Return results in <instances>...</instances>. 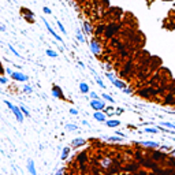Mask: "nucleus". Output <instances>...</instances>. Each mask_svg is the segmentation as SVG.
<instances>
[{
    "label": "nucleus",
    "instance_id": "nucleus-1",
    "mask_svg": "<svg viewBox=\"0 0 175 175\" xmlns=\"http://www.w3.org/2000/svg\"><path fill=\"white\" fill-rule=\"evenodd\" d=\"M4 104H6L10 110H11V112L14 114V116L17 118V120H18L19 123H22L23 120H25V116H23V114L21 112V108H19L18 106H15V104H13L11 101H8V100H4Z\"/></svg>",
    "mask_w": 175,
    "mask_h": 175
},
{
    "label": "nucleus",
    "instance_id": "nucleus-2",
    "mask_svg": "<svg viewBox=\"0 0 175 175\" xmlns=\"http://www.w3.org/2000/svg\"><path fill=\"white\" fill-rule=\"evenodd\" d=\"M104 74H106V77L108 78V79H110V82H111V83H112L115 88H118V89H120V90H122L123 88H126V83H125V82L120 81L119 78H116V77H115L112 73H110V71H106Z\"/></svg>",
    "mask_w": 175,
    "mask_h": 175
},
{
    "label": "nucleus",
    "instance_id": "nucleus-3",
    "mask_svg": "<svg viewBox=\"0 0 175 175\" xmlns=\"http://www.w3.org/2000/svg\"><path fill=\"white\" fill-rule=\"evenodd\" d=\"M167 157H168V153L163 152V150H152L150 152V159L155 160L156 163H164Z\"/></svg>",
    "mask_w": 175,
    "mask_h": 175
},
{
    "label": "nucleus",
    "instance_id": "nucleus-4",
    "mask_svg": "<svg viewBox=\"0 0 175 175\" xmlns=\"http://www.w3.org/2000/svg\"><path fill=\"white\" fill-rule=\"evenodd\" d=\"M112 164H114V159L104 156V157H103V159L100 160V162H99V167H100V168L103 170V171L108 172L112 168Z\"/></svg>",
    "mask_w": 175,
    "mask_h": 175
},
{
    "label": "nucleus",
    "instance_id": "nucleus-5",
    "mask_svg": "<svg viewBox=\"0 0 175 175\" xmlns=\"http://www.w3.org/2000/svg\"><path fill=\"white\" fill-rule=\"evenodd\" d=\"M88 160H89V156H88V152H86V150L78 152V153H77V156H75V162H77V164H79V166H81V168L86 166Z\"/></svg>",
    "mask_w": 175,
    "mask_h": 175
},
{
    "label": "nucleus",
    "instance_id": "nucleus-6",
    "mask_svg": "<svg viewBox=\"0 0 175 175\" xmlns=\"http://www.w3.org/2000/svg\"><path fill=\"white\" fill-rule=\"evenodd\" d=\"M136 145H141V146H145V148H149V149H157L160 148V142H156V141H152V140H148V141H133Z\"/></svg>",
    "mask_w": 175,
    "mask_h": 175
},
{
    "label": "nucleus",
    "instance_id": "nucleus-7",
    "mask_svg": "<svg viewBox=\"0 0 175 175\" xmlns=\"http://www.w3.org/2000/svg\"><path fill=\"white\" fill-rule=\"evenodd\" d=\"M89 49H90V52L93 53L94 56L99 57L101 55V45L99 44L97 40H92V41L89 43Z\"/></svg>",
    "mask_w": 175,
    "mask_h": 175
},
{
    "label": "nucleus",
    "instance_id": "nucleus-8",
    "mask_svg": "<svg viewBox=\"0 0 175 175\" xmlns=\"http://www.w3.org/2000/svg\"><path fill=\"white\" fill-rule=\"evenodd\" d=\"M11 77V79H14V81L17 82H29V77L26 74H23V73H21V71H13V74L10 75Z\"/></svg>",
    "mask_w": 175,
    "mask_h": 175
},
{
    "label": "nucleus",
    "instance_id": "nucleus-9",
    "mask_svg": "<svg viewBox=\"0 0 175 175\" xmlns=\"http://www.w3.org/2000/svg\"><path fill=\"white\" fill-rule=\"evenodd\" d=\"M89 106H90V108L94 110V111H104V108H106V101H103L101 99L100 100H90L89 101Z\"/></svg>",
    "mask_w": 175,
    "mask_h": 175
},
{
    "label": "nucleus",
    "instance_id": "nucleus-10",
    "mask_svg": "<svg viewBox=\"0 0 175 175\" xmlns=\"http://www.w3.org/2000/svg\"><path fill=\"white\" fill-rule=\"evenodd\" d=\"M43 22H44V25H45V27L48 29V31H49V34H51V36H52V37L55 38L56 41H59V43H60V44L63 45V44H64V41H63V38L60 37V36H59V34H57V33H56L55 30H53L52 27H51V26H49V22H47V21H45L44 18H43Z\"/></svg>",
    "mask_w": 175,
    "mask_h": 175
},
{
    "label": "nucleus",
    "instance_id": "nucleus-11",
    "mask_svg": "<svg viewBox=\"0 0 175 175\" xmlns=\"http://www.w3.org/2000/svg\"><path fill=\"white\" fill-rule=\"evenodd\" d=\"M52 96L55 99H59V100H66V96L63 93L62 88L57 86V85H52Z\"/></svg>",
    "mask_w": 175,
    "mask_h": 175
},
{
    "label": "nucleus",
    "instance_id": "nucleus-12",
    "mask_svg": "<svg viewBox=\"0 0 175 175\" xmlns=\"http://www.w3.org/2000/svg\"><path fill=\"white\" fill-rule=\"evenodd\" d=\"M83 145H86V140L82 137H77L71 140V148L73 149H77V148H82Z\"/></svg>",
    "mask_w": 175,
    "mask_h": 175
},
{
    "label": "nucleus",
    "instance_id": "nucleus-13",
    "mask_svg": "<svg viewBox=\"0 0 175 175\" xmlns=\"http://www.w3.org/2000/svg\"><path fill=\"white\" fill-rule=\"evenodd\" d=\"M118 29H119V25H116V23H111L110 26H107L106 27V37L107 38L112 37L114 34L118 31Z\"/></svg>",
    "mask_w": 175,
    "mask_h": 175
},
{
    "label": "nucleus",
    "instance_id": "nucleus-14",
    "mask_svg": "<svg viewBox=\"0 0 175 175\" xmlns=\"http://www.w3.org/2000/svg\"><path fill=\"white\" fill-rule=\"evenodd\" d=\"M93 118L96 122H99V123H104L107 119H108V116H107L106 112H103V111H94L93 112Z\"/></svg>",
    "mask_w": 175,
    "mask_h": 175
},
{
    "label": "nucleus",
    "instance_id": "nucleus-15",
    "mask_svg": "<svg viewBox=\"0 0 175 175\" xmlns=\"http://www.w3.org/2000/svg\"><path fill=\"white\" fill-rule=\"evenodd\" d=\"M26 168H27V171H29L30 175H37V168H36V164L33 162V159H27V162H26Z\"/></svg>",
    "mask_w": 175,
    "mask_h": 175
},
{
    "label": "nucleus",
    "instance_id": "nucleus-16",
    "mask_svg": "<svg viewBox=\"0 0 175 175\" xmlns=\"http://www.w3.org/2000/svg\"><path fill=\"white\" fill-rule=\"evenodd\" d=\"M104 123H106L107 127L115 129V127H119V126H120V120H118V119H107Z\"/></svg>",
    "mask_w": 175,
    "mask_h": 175
},
{
    "label": "nucleus",
    "instance_id": "nucleus-17",
    "mask_svg": "<svg viewBox=\"0 0 175 175\" xmlns=\"http://www.w3.org/2000/svg\"><path fill=\"white\" fill-rule=\"evenodd\" d=\"M22 13H23V17H25V19L27 21V22H30V23L34 22V19H33L34 18V14L31 13L29 8H27V10H26V8H22Z\"/></svg>",
    "mask_w": 175,
    "mask_h": 175
},
{
    "label": "nucleus",
    "instance_id": "nucleus-18",
    "mask_svg": "<svg viewBox=\"0 0 175 175\" xmlns=\"http://www.w3.org/2000/svg\"><path fill=\"white\" fill-rule=\"evenodd\" d=\"M89 70H90V71H92V74L94 75V81L97 82V85H99V86H100L101 89H106L107 86H106V83L103 82V79H101V77H99V75H97V73H96V71H94V70L92 69V67H90Z\"/></svg>",
    "mask_w": 175,
    "mask_h": 175
},
{
    "label": "nucleus",
    "instance_id": "nucleus-19",
    "mask_svg": "<svg viewBox=\"0 0 175 175\" xmlns=\"http://www.w3.org/2000/svg\"><path fill=\"white\" fill-rule=\"evenodd\" d=\"M82 30H83V33L86 34V36H90L92 33H93V27H92V25L89 23V22H82Z\"/></svg>",
    "mask_w": 175,
    "mask_h": 175
},
{
    "label": "nucleus",
    "instance_id": "nucleus-20",
    "mask_svg": "<svg viewBox=\"0 0 175 175\" xmlns=\"http://www.w3.org/2000/svg\"><path fill=\"white\" fill-rule=\"evenodd\" d=\"M138 133H140V134H141V133H148V134H157V133H160V131H159V127H149V126H146L144 130H140Z\"/></svg>",
    "mask_w": 175,
    "mask_h": 175
},
{
    "label": "nucleus",
    "instance_id": "nucleus-21",
    "mask_svg": "<svg viewBox=\"0 0 175 175\" xmlns=\"http://www.w3.org/2000/svg\"><path fill=\"white\" fill-rule=\"evenodd\" d=\"M70 152H71V148H70V146H64V148L62 149V155H60V159H62L63 162L69 159Z\"/></svg>",
    "mask_w": 175,
    "mask_h": 175
},
{
    "label": "nucleus",
    "instance_id": "nucleus-22",
    "mask_svg": "<svg viewBox=\"0 0 175 175\" xmlns=\"http://www.w3.org/2000/svg\"><path fill=\"white\" fill-rule=\"evenodd\" d=\"M138 168H140V164L138 163H129L125 167L126 171H136V172L138 171Z\"/></svg>",
    "mask_w": 175,
    "mask_h": 175
},
{
    "label": "nucleus",
    "instance_id": "nucleus-23",
    "mask_svg": "<svg viewBox=\"0 0 175 175\" xmlns=\"http://www.w3.org/2000/svg\"><path fill=\"white\" fill-rule=\"evenodd\" d=\"M103 140H106V141H111V142H122L125 138L118 137V136H110V137H103Z\"/></svg>",
    "mask_w": 175,
    "mask_h": 175
},
{
    "label": "nucleus",
    "instance_id": "nucleus-24",
    "mask_svg": "<svg viewBox=\"0 0 175 175\" xmlns=\"http://www.w3.org/2000/svg\"><path fill=\"white\" fill-rule=\"evenodd\" d=\"M79 90H81L82 94H88L90 92V88H89V85H88L86 82H81L79 83Z\"/></svg>",
    "mask_w": 175,
    "mask_h": 175
},
{
    "label": "nucleus",
    "instance_id": "nucleus-25",
    "mask_svg": "<svg viewBox=\"0 0 175 175\" xmlns=\"http://www.w3.org/2000/svg\"><path fill=\"white\" fill-rule=\"evenodd\" d=\"M75 37H77V41L79 44H85V36L82 34L81 29H77V31H75Z\"/></svg>",
    "mask_w": 175,
    "mask_h": 175
},
{
    "label": "nucleus",
    "instance_id": "nucleus-26",
    "mask_svg": "<svg viewBox=\"0 0 175 175\" xmlns=\"http://www.w3.org/2000/svg\"><path fill=\"white\" fill-rule=\"evenodd\" d=\"M159 126L166 127V129H168V130H175V123H171V122H160Z\"/></svg>",
    "mask_w": 175,
    "mask_h": 175
},
{
    "label": "nucleus",
    "instance_id": "nucleus-27",
    "mask_svg": "<svg viewBox=\"0 0 175 175\" xmlns=\"http://www.w3.org/2000/svg\"><path fill=\"white\" fill-rule=\"evenodd\" d=\"M163 164H166L167 167H175V157H172V156H170L168 155V157L166 159V162L163 163Z\"/></svg>",
    "mask_w": 175,
    "mask_h": 175
},
{
    "label": "nucleus",
    "instance_id": "nucleus-28",
    "mask_svg": "<svg viewBox=\"0 0 175 175\" xmlns=\"http://www.w3.org/2000/svg\"><path fill=\"white\" fill-rule=\"evenodd\" d=\"M164 104H167V106H175V97L174 94H168L167 97H166V100H164Z\"/></svg>",
    "mask_w": 175,
    "mask_h": 175
},
{
    "label": "nucleus",
    "instance_id": "nucleus-29",
    "mask_svg": "<svg viewBox=\"0 0 175 175\" xmlns=\"http://www.w3.org/2000/svg\"><path fill=\"white\" fill-rule=\"evenodd\" d=\"M101 99H104V101H107V103H111V104H114V103H115V99H114L111 94L103 93V94H101Z\"/></svg>",
    "mask_w": 175,
    "mask_h": 175
},
{
    "label": "nucleus",
    "instance_id": "nucleus-30",
    "mask_svg": "<svg viewBox=\"0 0 175 175\" xmlns=\"http://www.w3.org/2000/svg\"><path fill=\"white\" fill-rule=\"evenodd\" d=\"M45 53H47V55H48V56H49V57H52V59H56V57L59 56V55H57V52H56V51L49 49V48H48V49L45 51Z\"/></svg>",
    "mask_w": 175,
    "mask_h": 175
},
{
    "label": "nucleus",
    "instance_id": "nucleus-31",
    "mask_svg": "<svg viewBox=\"0 0 175 175\" xmlns=\"http://www.w3.org/2000/svg\"><path fill=\"white\" fill-rule=\"evenodd\" d=\"M22 92L26 94H31L33 93V88H31V85H29V83H26L25 86L22 88Z\"/></svg>",
    "mask_w": 175,
    "mask_h": 175
},
{
    "label": "nucleus",
    "instance_id": "nucleus-32",
    "mask_svg": "<svg viewBox=\"0 0 175 175\" xmlns=\"http://www.w3.org/2000/svg\"><path fill=\"white\" fill-rule=\"evenodd\" d=\"M64 129H66L67 131H77L78 130V126L73 125V123H67V125L64 126Z\"/></svg>",
    "mask_w": 175,
    "mask_h": 175
},
{
    "label": "nucleus",
    "instance_id": "nucleus-33",
    "mask_svg": "<svg viewBox=\"0 0 175 175\" xmlns=\"http://www.w3.org/2000/svg\"><path fill=\"white\" fill-rule=\"evenodd\" d=\"M19 108H21V112L23 114V116H27V118H30V112H29V110H27L25 106H19Z\"/></svg>",
    "mask_w": 175,
    "mask_h": 175
},
{
    "label": "nucleus",
    "instance_id": "nucleus-34",
    "mask_svg": "<svg viewBox=\"0 0 175 175\" xmlns=\"http://www.w3.org/2000/svg\"><path fill=\"white\" fill-rule=\"evenodd\" d=\"M88 94H89V97H90L92 100H100V99H101V97L97 93H96V92H92V90H90V92H89Z\"/></svg>",
    "mask_w": 175,
    "mask_h": 175
},
{
    "label": "nucleus",
    "instance_id": "nucleus-35",
    "mask_svg": "<svg viewBox=\"0 0 175 175\" xmlns=\"http://www.w3.org/2000/svg\"><path fill=\"white\" fill-rule=\"evenodd\" d=\"M8 49L11 51V52H13V53H14V55H15L17 57H19V59H22V55H19V52H18L17 49H15V48H14L13 45H8Z\"/></svg>",
    "mask_w": 175,
    "mask_h": 175
},
{
    "label": "nucleus",
    "instance_id": "nucleus-36",
    "mask_svg": "<svg viewBox=\"0 0 175 175\" xmlns=\"http://www.w3.org/2000/svg\"><path fill=\"white\" fill-rule=\"evenodd\" d=\"M56 25H57V27L60 29V31H62L63 34H66V29H64V26L62 25V22H60V21H56Z\"/></svg>",
    "mask_w": 175,
    "mask_h": 175
},
{
    "label": "nucleus",
    "instance_id": "nucleus-37",
    "mask_svg": "<svg viewBox=\"0 0 175 175\" xmlns=\"http://www.w3.org/2000/svg\"><path fill=\"white\" fill-rule=\"evenodd\" d=\"M122 92H123L125 94H131V93H133V89H131V88H129V86H126V88H123V89H122Z\"/></svg>",
    "mask_w": 175,
    "mask_h": 175
},
{
    "label": "nucleus",
    "instance_id": "nucleus-38",
    "mask_svg": "<svg viewBox=\"0 0 175 175\" xmlns=\"http://www.w3.org/2000/svg\"><path fill=\"white\" fill-rule=\"evenodd\" d=\"M0 83L1 85H7L8 83V78L7 77H0Z\"/></svg>",
    "mask_w": 175,
    "mask_h": 175
},
{
    "label": "nucleus",
    "instance_id": "nucleus-39",
    "mask_svg": "<svg viewBox=\"0 0 175 175\" xmlns=\"http://www.w3.org/2000/svg\"><path fill=\"white\" fill-rule=\"evenodd\" d=\"M106 30V27H104V25H100L97 29H96V34H101V31Z\"/></svg>",
    "mask_w": 175,
    "mask_h": 175
},
{
    "label": "nucleus",
    "instance_id": "nucleus-40",
    "mask_svg": "<svg viewBox=\"0 0 175 175\" xmlns=\"http://www.w3.org/2000/svg\"><path fill=\"white\" fill-rule=\"evenodd\" d=\"M43 11H44V14H49V15L52 14V10H51L49 7H44V8H43Z\"/></svg>",
    "mask_w": 175,
    "mask_h": 175
},
{
    "label": "nucleus",
    "instance_id": "nucleus-41",
    "mask_svg": "<svg viewBox=\"0 0 175 175\" xmlns=\"http://www.w3.org/2000/svg\"><path fill=\"white\" fill-rule=\"evenodd\" d=\"M115 136L122 137V138H126V134H125V133H122V131H115Z\"/></svg>",
    "mask_w": 175,
    "mask_h": 175
},
{
    "label": "nucleus",
    "instance_id": "nucleus-42",
    "mask_svg": "<svg viewBox=\"0 0 175 175\" xmlns=\"http://www.w3.org/2000/svg\"><path fill=\"white\" fill-rule=\"evenodd\" d=\"M55 175H64V168H59V170H56V172H55Z\"/></svg>",
    "mask_w": 175,
    "mask_h": 175
},
{
    "label": "nucleus",
    "instance_id": "nucleus-43",
    "mask_svg": "<svg viewBox=\"0 0 175 175\" xmlns=\"http://www.w3.org/2000/svg\"><path fill=\"white\" fill-rule=\"evenodd\" d=\"M70 114H71V115H78V111H77V108H70Z\"/></svg>",
    "mask_w": 175,
    "mask_h": 175
},
{
    "label": "nucleus",
    "instance_id": "nucleus-44",
    "mask_svg": "<svg viewBox=\"0 0 175 175\" xmlns=\"http://www.w3.org/2000/svg\"><path fill=\"white\" fill-rule=\"evenodd\" d=\"M13 71H14V70H11L10 67H6V74L7 75H11V74H13Z\"/></svg>",
    "mask_w": 175,
    "mask_h": 175
},
{
    "label": "nucleus",
    "instance_id": "nucleus-45",
    "mask_svg": "<svg viewBox=\"0 0 175 175\" xmlns=\"http://www.w3.org/2000/svg\"><path fill=\"white\" fill-rule=\"evenodd\" d=\"M123 112H125L123 108H116V114H118V115H120V114H123Z\"/></svg>",
    "mask_w": 175,
    "mask_h": 175
},
{
    "label": "nucleus",
    "instance_id": "nucleus-46",
    "mask_svg": "<svg viewBox=\"0 0 175 175\" xmlns=\"http://www.w3.org/2000/svg\"><path fill=\"white\" fill-rule=\"evenodd\" d=\"M82 125H83V126H88V127L90 126V125H89V123H88V122H86V120H82Z\"/></svg>",
    "mask_w": 175,
    "mask_h": 175
},
{
    "label": "nucleus",
    "instance_id": "nucleus-47",
    "mask_svg": "<svg viewBox=\"0 0 175 175\" xmlns=\"http://www.w3.org/2000/svg\"><path fill=\"white\" fill-rule=\"evenodd\" d=\"M0 31H6V26H0Z\"/></svg>",
    "mask_w": 175,
    "mask_h": 175
},
{
    "label": "nucleus",
    "instance_id": "nucleus-48",
    "mask_svg": "<svg viewBox=\"0 0 175 175\" xmlns=\"http://www.w3.org/2000/svg\"><path fill=\"white\" fill-rule=\"evenodd\" d=\"M78 64H79V66H81L82 69H85V64H83V63H82V62H78Z\"/></svg>",
    "mask_w": 175,
    "mask_h": 175
}]
</instances>
